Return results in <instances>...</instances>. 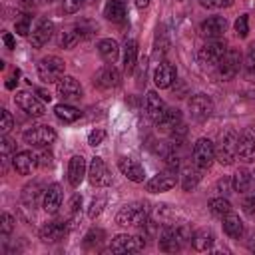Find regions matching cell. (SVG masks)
<instances>
[{
    "label": "cell",
    "instance_id": "1",
    "mask_svg": "<svg viewBox=\"0 0 255 255\" xmlns=\"http://www.w3.org/2000/svg\"><path fill=\"white\" fill-rule=\"evenodd\" d=\"M159 241V249L165 251V253H175V251H181L183 245L191 239V233L187 229V225H165L157 237Z\"/></svg>",
    "mask_w": 255,
    "mask_h": 255
},
{
    "label": "cell",
    "instance_id": "2",
    "mask_svg": "<svg viewBox=\"0 0 255 255\" xmlns=\"http://www.w3.org/2000/svg\"><path fill=\"white\" fill-rule=\"evenodd\" d=\"M147 221V207L145 203H128L124 205L118 215H116V223L122 227H141Z\"/></svg>",
    "mask_w": 255,
    "mask_h": 255
},
{
    "label": "cell",
    "instance_id": "3",
    "mask_svg": "<svg viewBox=\"0 0 255 255\" xmlns=\"http://www.w3.org/2000/svg\"><path fill=\"white\" fill-rule=\"evenodd\" d=\"M237 131L235 129H225L219 137V143L215 147V159L221 165H231L237 159Z\"/></svg>",
    "mask_w": 255,
    "mask_h": 255
},
{
    "label": "cell",
    "instance_id": "4",
    "mask_svg": "<svg viewBox=\"0 0 255 255\" xmlns=\"http://www.w3.org/2000/svg\"><path fill=\"white\" fill-rule=\"evenodd\" d=\"M64 68H66V62L58 56H46L38 62V78L44 82V84H56L62 76H64Z\"/></svg>",
    "mask_w": 255,
    "mask_h": 255
},
{
    "label": "cell",
    "instance_id": "5",
    "mask_svg": "<svg viewBox=\"0 0 255 255\" xmlns=\"http://www.w3.org/2000/svg\"><path fill=\"white\" fill-rule=\"evenodd\" d=\"M191 157H193V163L199 167V169H207L211 167L213 159H215V145L209 137H199L195 143H193V149H191Z\"/></svg>",
    "mask_w": 255,
    "mask_h": 255
},
{
    "label": "cell",
    "instance_id": "6",
    "mask_svg": "<svg viewBox=\"0 0 255 255\" xmlns=\"http://www.w3.org/2000/svg\"><path fill=\"white\" fill-rule=\"evenodd\" d=\"M143 247H145L143 237H139V235H128V233L116 235L112 239V243H110V251L112 253H139Z\"/></svg>",
    "mask_w": 255,
    "mask_h": 255
},
{
    "label": "cell",
    "instance_id": "7",
    "mask_svg": "<svg viewBox=\"0 0 255 255\" xmlns=\"http://www.w3.org/2000/svg\"><path fill=\"white\" fill-rule=\"evenodd\" d=\"M239 64H241V56H239V52L233 50V48H229V50L225 52V56L221 58V62L215 66V68H217V76H219V80H223V82L233 80V78L237 76V72H239Z\"/></svg>",
    "mask_w": 255,
    "mask_h": 255
},
{
    "label": "cell",
    "instance_id": "8",
    "mask_svg": "<svg viewBox=\"0 0 255 255\" xmlns=\"http://www.w3.org/2000/svg\"><path fill=\"white\" fill-rule=\"evenodd\" d=\"M22 137H24L26 143H30V145H34V147H46V145L54 143L56 131H54V128H50V126H34V128H30V129H26Z\"/></svg>",
    "mask_w": 255,
    "mask_h": 255
},
{
    "label": "cell",
    "instance_id": "9",
    "mask_svg": "<svg viewBox=\"0 0 255 255\" xmlns=\"http://www.w3.org/2000/svg\"><path fill=\"white\" fill-rule=\"evenodd\" d=\"M225 52H227L225 42H221L219 38L211 40L199 48V62L203 66H217L221 62V58L225 56Z\"/></svg>",
    "mask_w": 255,
    "mask_h": 255
},
{
    "label": "cell",
    "instance_id": "10",
    "mask_svg": "<svg viewBox=\"0 0 255 255\" xmlns=\"http://www.w3.org/2000/svg\"><path fill=\"white\" fill-rule=\"evenodd\" d=\"M14 102L16 106L26 112L28 116H34V118H42L46 114V108H44V102L40 98H36L32 92H16L14 96Z\"/></svg>",
    "mask_w": 255,
    "mask_h": 255
},
{
    "label": "cell",
    "instance_id": "11",
    "mask_svg": "<svg viewBox=\"0 0 255 255\" xmlns=\"http://www.w3.org/2000/svg\"><path fill=\"white\" fill-rule=\"evenodd\" d=\"M187 108H189V114L193 120L197 122H205L211 114H213V102L207 94H195L189 98L187 102Z\"/></svg>",
    "mask_w": 255,
    "mask_h": 255
},
{
    "label": "cell",
    "instance_id": "12",
    "mask_svg": "<svg viewBox=\"0 0 255 255\" xmlns=\"http://www.w3.org/2000/svg\"><path fill=\"white\" fill-rule=\"evenodd\" d=\"M56 92L64 102H78V100H82V94H84L80 82L72 76H62L56 82Z\"/></svg>",
    "mask_w": 255,
    "mask_h": 255
},
{
    "label": "cell",
    "instance_id": "13",
    "mask_svg": "<svg viewBox=\"0 0 255 255\" xmlns=\"http://www.w3.org/2000/svg\"><path fill=\"white\" fill-rule=\"evenodd\" d=\"M88 179H90V183L96 185V187H106V185L112 183L110 169H108V165L104 163L102 157H92L90 167H88Z\"/></svg>",
    "mask_w": 255,
    "mask_h": 255
},
{
    "label": "cell",
    "instance_id": "14",
    "mask_svg": "<svg viewBox=\"0 0 255 255\" xmlns=\"http://www.w3.org/2000/svg\"><path fill=\"white\" fill-rule=\"evenodd\" d=\"M237 157L245 163L255 161V129L247 128L237 139Z\"/></svg>",
    "mask_w": 255,
    "mask_h": 255
},
{
    "label": "cell",
    "instance_id": "15",
    "mask_svg": "<svg viewBox=\"0 0 255 255\" xmlns=\"http://www.w3.org/2000/svg\"><path fill=\"white\" fill-rule=\"evenodd\" d=\"M227 30V20L223 16H209L201 22L199 26V32L203 38H209V40H217L225 34Z\"/></svg>",
    "mask_w": 255,
    "mask_h": 255
},
{
    "label": "cell",
    "instance_id": "16",
    "mask_svg": "<svg viewBox=\"0 0 255 255\" xmlns=\"http://www.w3.org/2000/svg\"><path fill=\"white\" fill-rule=\"evenodd\" d=\"M52 34H54V22L48 18H42V20H38L36 28L30 32V44L34 48H42L44 44L50 42Z\"/></svg>",
    "mask_w": 255,
    "mask_h": 255
},
{
    "label": "cell",
    "instance_id": "17",
    "mask_svg": "<svg viewBox=\"0 0 255 255\" xmlns=\"http://www.w3.org/2000/svg\"><path fill=\"white\" fill-rule=\"evenodd\" d=\"M118 167H120V171H122L129 181H133V183H141V181L145 179V171H143L141 163L135 161V159H131V157H120V159H118Z\"/></svg>",
    "mask_w": 255,
    "mask_h": 255
},
{
    "label": "cell",
    "instance_id": "18",
    "mask_svg": "<svg viewBox=\"0 0 255 255\" xmlns=\"http://www.w3.org/2000/svg\"><path fill=\"white\" fill-rule=\"evenodd\" d=\"M175 185V173L173 171H163L153 175L151 179L145 181V189L149 193H161V191H169Z\"/></svg>",
    "mask_w": 255,
    "mask_h": 255
},
{
    "label": "cell",
    "instance_id": "19",
    "mask_svg": "<svg viewBox=\"0 0 255 255\" xmlns=\"http://www.w3.org/2000/svg\"><path fill=\"white\" fill-rule=\"evenodd\" d=\"M66 231H68V223L56 219V221L46 223V225L40 229V239H42L44 243H56V241H60V239L66 235Z\"/></svg>",
    "mask_w": 255,
    "mask_h": 255
},
{
    "label": "cell",
    "instance_id": "20",
    "mask_svg": "<svg viewBox=\"0 0 255 255\" xmlns=\"http://www.w3.org/2000/svg\"><path fill=\"white\" fill-rule=\"evenodd\" d=\"M12 165L20 175H30L38 165V157L32 151H18L12 157Z\"/></svg>",
    "mask_w": 255,
    "mask_h": 255
},
{
    "label": "cell",
    "instance_id": "21",
    "mask_svg": "<svg viewBox=\"0 0 255 255\" xmlns=\"http://www.w3.org/2000/svg\"><path fill=\"white\" fill-rule=\"evenodd\" d=\"M175 78H177V72L169 62H161L153 70V82L157 88H169L175 82Z\"/></svg>",
    "mask_w": 255,
    "mask_h": 255
},
{
    "label": "cell",
    "instance_id": "22",
    "mask_svg": "<svg viewBox=\"0 0 255 255\" xmlns=\"http://www.w3.org/2000/svg\"><path fill=\"white\" fill-rule=\"evenodd\" d=\"M120 72L114 68V66H104L98 74H96V78H94V84L98 86V88H102V90H110V88H118L120 86Z\"/></svg>",
    "mask_w": 255,
    "mask_h": 255
},
{
    "label": "cell",
    "instance_id": "23",
    "mask_svg": "<svg viewBox=\"0 0 255 255\" xmlns=\"http://www.w3.org/2000/svg\"><path fill=\"white\" fill-rule=\"evenodd\" d=\"M88 175V167H86V159L82 155H74L68 163V181L72 187H78L82 183V179Z\"/></svg>",
    "mask_w": 255,
    "mask_h": 255
},
{
    "label": "cell",
    "instance_id": "24",
    "mask_svg": "<svg viewBox=\"0 0 255 255\" xmlns=\"http://www.w3.org/2000/svg\"><path fill=\"white\" fill-rule=\"evenodd\" d=\"M42 205L46 213H56L62 205V187L58 183H52L46 187L44 197H42Z\"/></svg>",
    "mask_w": 255,
    "mask_h": 255
},
{
    "label": "cell",
    "instance_id": "25",
    "mask_svg": "<svg viewBox=\"0 0 255 255\" xmlns=\"http://www.w3.org/2000/svg\"><path fill=\"white\" fill-rule=\"evenodd\" d=\"M44 191H46V187L38 179L32 181V183H26L24 189H22V201H24V205H28V207L34 209L38 205L40 197H44Z\"/></svg>",
    "mask_w": 255,
    "mask_h": 255
},
{
    "label": "cell",
    "instance_id": "26",
    "mask_svg": "<svg viewBox=\"0 0 255 255\" xmlns=\"http://www.w3.org/2000/svg\"><path fill=\"white\" fill-rule=\"evenodd\" d=\"M163 112H165V104L157 96V92H153V90L147 92V96H145V114H147V118L151 122H157L163 116Z\"/></svg>",
    "mask_w": 255,
    "mask_h": 255
},
{
    "label": "cell",
    "instance_id": "27",
    "mask_svg": "<svg viewBox=\"0 0 255 255\" xmlns=\"http://www.w3.org/2000/svg\"><path fill=\"white\" fill-rule=\"evenodd\" d=\"M213 243H215V233L209 227H201L191 235V245L195 251H207L213 247Z\"/></svg>",
    "mask_w": 255,
    "mask_h": 255
},
{
    "label": "cell",
    "instance_id": "28",
    "mask_svg": "<svg viewBox=\"0 0 255 255\" xmlns=\"http://www.w3.org/2000/svg\"><path fill=\"white\" fill-rule=\"evenodd\" d=\"M155 124H157V128H159L161 131H173L175 128L181 126V112H179L177 108H165L163 116H161Z\"/></svg>",
    "mask_w": 255,
    "mask_h": 255
},
{
    "label": "cell",
    "instance_id": "29",
    "mask_svg": "<svg viewBox=\"0 0 255 255\" xmlns=\"http://www.w3.org/2000/svg\"><path fill=\"white\" fill-rule=\"evenodd\" d=\"M221 219H223V231H225L231 239H239V237L243 235V221H241L239 215H235V213L229 211V213L223 215Z\"/></svg>",
    "mask_w": 255,
    "mask_h": 255
},
{
    "label": "cell",
    "instance_id": "30",
    "mask_svg": "<svg viewBox=\"0 0 255 255\" xmlns=\"http://www.w3.org/2000/svg\"><path fill=\"white\" fill-rule=\"evenodd\" d=\"M98 52H100V56H102L106 62L114 64V62L118 60V56H120V46H118L116 40H112V38H104V40L98 42Z\"/></svg>",
    "mask_w": 255,
    "mask_h": 255
},
{
    "label": "cell",
    "instance_id": "31",
    "mask_svg": "<svg viewBox=\"0 0 255 255\" xmlns=\"http://www.w3.org/2000/svg\"><path fill=\"white\" fill-rule=\"evenodd\" d=\"M135 62H137V42L133 38H129L124 44V70L128 74H131L135 68Z\"/></svg>",
    "mask_w": 255,
    "mask_h": 255
},
{
    "label": "cell",
    "instance_id": "32",
    "mask_svg": "<svg viewBox=\"0 0 255 255\" xmlns=\"http://www.w3.org/2000/svg\"><path fill=\"white\" fill-rule=\"evenodd\" d=\"M104 16L112 22H124L126 18V2L124 0H108L104 8Z\"/></svg>",
    "mask_w": 255,
    "mask_h": 255
},
{
    "label": "cell",
    "instance_id": "33",
    "mask_svg": "<svg viewBox=\"0 0 255 255\" xmlns=\"http://www.w3.org/2000/svg\"><path fill=\"white\" fill-rule=\"evenodd\" d=\"M82 38H84V36H82L80 24H76V26H70V28L62 30L58 44H60V48H72V46H76V44H78Z\"/></svg>",
    "mask_w": 255,
    "mask_h": 255
},
{
    "label": "cell",
    "instance_id": "34",
    "mask_svg": "<svg viewBox=\"0 0 255 255\" xmlns=\"http://www.w3.org/2000/svg\"><path fill=\"white\" fill-rule=\"evenodd\" d=\"M54 114H56V118L60 120V122H64V124H74L80 116H82V112L78 110V108H74V106H70V104H58L56 108H54Z\"/></svg>",
    "mask_w": 255,
    "mask_h": 255
},
{
    "label": "cell",
    "instance_id": "35",
    "mask_svg": "<svg viewBox=\"0 0 255 255\" xmlns=\"http://www.w3.org/2000/svg\"><path fill=\"white\" fill-rule=\"evenodd\" d=\"M201 179V169L195 165V167H185L183 173H181V187L183 191H193L197 187Z\"/></svg>",
    "mask_w": 255,
    "mask_h": 255
},
{
    "label": "cell",
    "instance_id": "36",
    "mask_svg": "<svg viewBox=\"0 0 255 255\" xmlns=\"http://www.w3.org/2000/svg\"><path fill=\"white\" fill-rule=\"evenodd\" d=\"M249 183H251V171H247V169H237L231 177L233 191L245 193V191H249Z\"/></svg>",
    "mask_w": 255,
    "mask_h": 255
},
{
    "label": "cell",
    "instance_id": "37",
    "mask_svg": "<svg viewBox=\"0 0 255 255\" xmlns=\"http://www.w3.org/2000/svg\"><path fill=\"white\" fill-rule=\"evenodd\" d=\"M209 211L215 215V217H223L231 211V203L225 199V197H215L209 201Z\"/></svg>",
    "mask_w": 255,
    "mask_h": 255
},
{
    "label": "cell",
    "instance_id": "38",
    "mask_svg": "<svg viewBox=\"0 0 255 255\" xmlns=\"http://www.w3.org/2000/svg\"><path fill=\"white\" fill-rule=\"evenodd\" d=\"M243 74L249 82H255V48H249L243 60Z\"/></svg>",
    "mask_w": 255,
    "mask_h": 255
},
{
    "label": "cell",
    "instance_id": "39",
    "mask_svg": "<svg viewBox=\"0 0 255 255\" xmlns=\"http://www.w3.org/2000/svg\"><path fill=\"white\" fill-rule=\"evenodd\" d=\"M104 205H106V197H104V195L94 197L92 203H90V207H88V217H90V219H96V217L104 211Z\"/></svg>",
    "mask_w": 255,
    "mask_h": 255
},
{
    "label": "cell",
    "instance_id": "40",
    "mask_svg": "<svg viewBox=\"0 0 255 255\" xmlns=\"http://www.w3.org/2000/svg\"><path fill=\"white\" fill-rule=\"evenodd\" d=\"M30 22H32V16L30 14H22L16 20V32L20 36H30Z\"/></svg>",
    "mask_w": 255,
    "mask_h": 255
},
{
    "label": "cell",
    "instance_id": "41",
    "mask_svg": "<svg viewBox=\"0 0 255 255\" xmlns=\"http://www.w3.org/2000/svg\"><path fill=\"white\" fill-rule=\"evenodd\" d=\"M102 237H104V231H102V229H90L88 235L84 237V245H86V247L98 245V243L102 241Z\"/></svg>",
    "mask_w": 255,
    "mask_h": 255
},
{
    "label": "cell",
    "instance_id": "42",
    "mask_svg": "<svg viewBox=\"0 0 255 255\" xmlns=\"http://www.w3.org/2000/svg\"><path fill=\"white\" fill-rule=\"evenodd\" d=\"M235 32H237L239 38H245L247 36V32H249V18L245 14L235 20Z\"/></svg>",
    "mask_w": 255,
    "mask_h": 255
},
{
    "label": "cell",
    "instance_id": "43",
    "mask_svg": "<svg viewBox=\"0 0 255 255\" xmlns=\"http://www.w3.org/2000/svg\"><path fill=\"white\" fill-rule=\"evenodd\" d=\"M12 229H14V217L10 213H2V217H0V231H2V235L6 237L8 233H12Z\"/></svg>",
    "mask_w": 255,
    "mask_h": 255
},
{
    "label": "cell",
    "instance_id": "44",
    "mask_svg": "<svg viewBox=\"0 0 255 255\" xmlns=\"http://www.w3.org/2000/svg\"><path fill=\"white\" fill-rule=\"evenodd\" d=\"M82 6H84V0H64L62 2L64 14H76V12H80Z\"/></svg>",
    "mask_w": 255,
    "mask_h": 255
},
{
    "label": "cell",
    "instance_id": "45",
    "mask_svg": "<svg viewBox=\"0 0 255 255\" xmlns=\"http://www.w3.org/2000/svg\"><path fill=\"white\" fill-rule=\"evenodd\" d=\"M2 122H0V131L6 135L10 129H12V124H14V120H12V114L8 112V110H2Z\"/></svg>",
    "mask_w": 255,
    "mask_h": 255
},
{
    "label": "cell",
    "instance_id": "46",
    "mask_svg": "<svg viewBox=\"0 0 255 255\" xmlns=\"http://www.w3.org/2000/svg\"><path fill=\"white\" fill-rule=\"evenodd\" d=\"M106 139V131L104 129H94V131H90V135H88V143L92 145V147H96V145H100L102 141Z\"/></svg>",
    "mask_w": 255,
    "mask_h": 255
},
{
    "label": "cell",
    "instance_id": "47",
    "mask_svg": "<svg viewBox=\"0 0 255 255\" xmlns=\"http://www.w3.org/2000/svg\"><path fill=\"white\" fill-rule=\"evenodd\" d=\"M199 4L205 8H227L233 4V0H199Z\"/></svg>",
    "mask_w": 255,
    "mask_h": 255
},
{
    "label": "cell",
    "instance_id": "48",
    "mask_svg": "<svg viewBox=\"0 0 255 255\" xmlns=\"http://www.w3.org/2000/svg\"><path fill=\"white\" fill-rule=\"evenodd\" d=\"M0 147H2V157H4V161H6V159H10V153H12V149H14V143H12V139H8V137H2V141H0Z\"/></svg>",
    "mask_w": 255,
    "mask_h": 255
},
{
    "label": "cell",
    "instance_id": "49",
    "mask_svg": "<svg viewBox=\"0 0 255 255\" xmlns=\"http://www.w3.org/2000/svg\"><path fill=\"white\" fill-rule=\"evenodd\" d=\"M36 157H38V165H40V167H52V163H54V161H52L54 157H52L50 151H40Z\"/></svg>",
    "mask_w": 255,
    "mask_h": 255
},
{
    "label": "cell",
    "instance_id": "50",
    "mask_svg": "<svg viewBox=\"0 0 255 255\" xmlns=\"http://www.w3.org/2000/svg\"><path fill=\"white\" fill-rule=\"evenodd\" d=\"M229 187H233L229 177H221V179L217 181V191H219V193H229Z\"/></svg>",
    "mask_w": 255,
    "mask_h": 255
},
{
    "label": "cell",
    "instance_id": "51",
    "mask_svg": "<svg viewBox=\"0 0 255 255\" xmlns=\"http://www.w3.org/2000/svg\"><path fill=\"white\" fill-rule=\"evenodd\" d=\"M165 159H167V167H169V171H173V173H175V171H177V167H179V157H177L175 153H169Z\"/></svg>",
    "mask_w": 255,
    "mask_h": 255
},
{
    "label": "cell",
    "instance_id": "52",
    "mask_svg": "<svg viewBox=\"0 0 255 255\" xmlns=\"http://www.w3.org/2000/svg\"><path fill=\"white\" fill-rule=\"evenodd\" d=\"M80 207H82V195L76 193V195L70 199V213H78Z\"/></svg>",
    "mask_w": 255,
    "mask_h": 255
},
{
    "label": "cell",
    "instance_id": "53",
    "mask_svg": "<svg viewBox=\"0 0 255 255\" xmlns=\"http://www.w3.org/2000/svg\"><path fill=\"white\" fill-rule=\"evenodd\" d=\"M243 209H245L249 215H255V195H251V199H245V201H243Z\"/></svg>",
    "mask_w": 255,
    "mask_h": 255
},
{
    "label": "cell",
    "instance_id": "54",
    "mask_svg": "<svg viewBox=\"0 0 255 255\" xmlns=\"http://www.w3.org/2000/svg\"><path fill=\"white\" fill-rule=\"evenodd\" d=\"M44 2H46V0H20V6H22V8L32 10V8H36V6L44 4Z\"/></svg>",
    "mask_w": 255,
    "mask_h": 255
},
{
    "label": "cell",
    "instance_id": "55",
    "mask_svg": "<svg viewBox=\"0 0 255 255\" xmlns=\"http://www.w3.org/2000/svg\"><path fill=\"white\" fill-rule=\"evenodd\" d=\"M2 38H4V44H6V46L12 50V48H14V38H12V34H8V32H6Z\"/></svg>",
    "mask_w": 255,
    "mask_h": 255
},
{
    "label": "cell",
    "instance_id": "56",
    "mask_svg": "<svg viewBox=\"0 0 255 255\" xmlns=\"http://www.w3.org/2000/svg\"><path fill=\"white\" fill-rule=\"evenodd\" d=\"M36 94L40 96V100H42V102H50V100H52V96H50L46 90H36Z\"/></svg>",
    "mask_w": 255,
    "mask_h": 255
},
{
    "label": "cell",
    "instance_id": "57",
    "mask_svg": "<svg viewBox=\"0 0 255 255\" xmlns=\"http://www.w3.org/2000/svg\"><path fill=\"white\" fill-rule=\"evenodd\" d=\"M249 193L255 195V171H251V183H249Z\"/></svg>",
    "mask_w": 255,
    "mask_h": 255
},
{
    "label": "cell",
    "instance_id": "58",
    "mask_svg": "<svg viewBox=\"0 0 255 255\" xmlns=\"http://www.w3.org/2000/svg\"><path fill=\"white\" fill-rule=\"evenodd\" d=\"M147 4H149V0H135V6H137L139 10H143Z\"/></svg>",
    "mask_w": 255,
    "mask_h": 255
},
{
    "label": "cell",
    "instance_id": "59",
    "mask_svg": "<svg viewBox=\"0 0 255 255\" xmlns=\"http://www.w3.org/2000/svg\"><path fill=\"white\" fill-rule=\"evenodd\" d=\"M16 82H18V80H16ZM16 82H14V80H8V82H6V88H8V90H14Z\"/></svg>",
    "mask_w": 255,
    "mask_h": 255
},
{
    "label": "cell",
    "instance_id": "60",
    "mask_svg": "<svg viewBox=\"0 0 255 255\" xmlns=\"http://www.w3.org/2000/svg\"><path fill=\"white\" fill-rule=\"evenodd\" d=\"M253 237H255V235H253Z\"/></svg>",
    "mask_w": 255,
    "mask_h": 255
}]
</instances>
